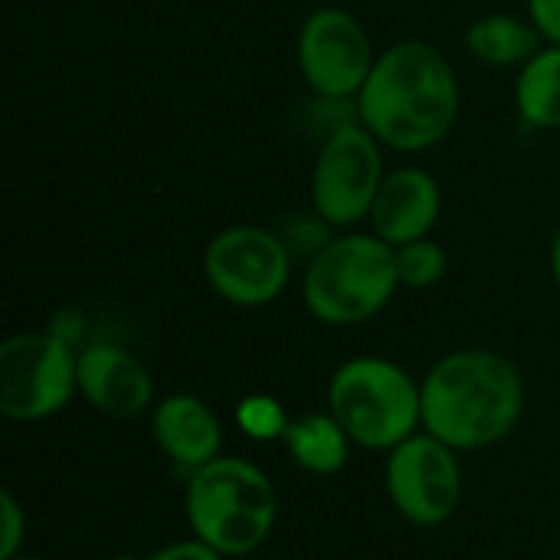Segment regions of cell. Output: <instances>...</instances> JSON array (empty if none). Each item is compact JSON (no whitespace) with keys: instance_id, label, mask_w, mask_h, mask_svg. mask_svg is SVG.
I'll return each mask as SVG.
<instances>
[{"instance_id":"6da1fadb","label":"cell","mask_w":560,"mask_h":560,"mask_svg":"<svg viewBox=\"0 0 560 560\" xmlns=\"http://www.w3.org/2000/svg\"><path fill=\"white\" fill-rule=\"evenodd\" d=\"M358 121L394 151L440 144L459 118V82L450 59L423 39H404L377 52L358 92Z\"/></svg>"},{"instance_id":"7a4b0ae2","label":"cell","mask_w":560,"mask_h":560,"mask_svg":"<svg viewBox=\"0 0 560 560\" xmlns=\"http://www.w3.org/2000/svg\"><path fill=\"white\" fill-rule=\"evenodd\" d=\"M423 430L446 446L486 450L505 440L525 410L518 368L495 351H453L420 384Z\"/></svg>"},{"instance_id":"3957f363","label":"cell","mask_w":560,"mask_h":560,"mask_svg":"<svg viewBox=\"0 0 560 560\" xmlns=\"http://www.w3.org/2000/svg\"><path fill=\"white\" fill-rule=\"evenodd\" d=\"M184 509L194 538L223 558H246L272 535L279 499L262 469L220 456L187 476Z\"/></svg>"},{"instance_id":"277c9868","label":"cell","mask_w":560,"mask_h":560,"mask_svg":"<svg viewBox=\"0 0 560 560\" xmlns=\"http://www.w3.org/2000/svg\"><path fill=\"white\" fill-rule=\"evenodd\" d=\"M400 289L394 246L377 233L335 236L308 259L302 299L308 315L325 325L351 328L371 322Z\"/></svg>"},{"instance_id":"5b68a950","label":"cell","mask_w":560,"mask_h":560,"mask_svg":"<svg viewBox=\"0 0 560 560\" xmlns=\"http://www.w3.org/2000/svg\"><path fill=\"white\" fill-rule=\"evenodd\" d=\"M328 413L364 450H394L423 427L420 384L387 358L345 361L328 384Z\"/></svg>"},{"instance_id":"8992f818","label":"cell","mask_w":560,"mask_h":560,"mask_svg":"<svg viewBox=\"0 0 560 560\" xmlns=\"http://www.w3.org/2000/svg\"><path fill=\"white\" fill-rule=\"evenodd\" d=\"M79 390V351L52 331L13 335L0 345V413L36 423L59 413Z\"/></svg>"},{"instance_id":"52a82bcc","label":"cell","mask_w":560,"mask_h":560,"mask_svg":"<svg viewBox=\"0 0 560 560\" xmlns=\"http://www.w3.org/2000/svg\"><path fill=\"white\" fill-rule=\"evenodd\" d=\"M203 272L210 289L240 308H259L276 302L292 276V253L285 240L262 226H226L203 253Z\"/></svg>"},{"instance_id":"ba28073f","label":"cell","mask_w":560,"mask_h":560,"mask_svg":"<svg viewBox=\"0 0 560 560\" xmlns=\"http://www.w3.org/2000/svg\"><path fill=\"white\" fill-rule=\"evenodd\" d=\"M381 141L361 125L351 121L322 141L312 171V203L315 213L331 226H354L371 217L374 197L384 184Z\"/></svg>"},{"instance_id":"9c48e42d","label":"cell","mask_w":560,"mask_h":560,"mask_svg":"<svg viewBox=\"0 0 560 560\" xmlns=\"http://www.w3.org/2000/svg\"><path fill=\"white\" fill-rule=\"evenodd\" d=\"M387 495L410 525L436 528L450 522L463 499V469L456 450L427 430L413 433L390 450Z\"/></svg>"},{"instance_id":"30bf717a","label":"cell","mask_w":560,"mask_h":560,"mask_svg":"<svg viewBox=\"0 0 560 560\" xmlns=\"http://www.w3.org/2000/svg\"><path fill=\"white\" fill-rule=\"evenodd\" d=\"M377 52L358 16L338 7L315 10L299 33V66L322 98H358Z\"/></svg>"},{"instance_id":"8fae6325","label":"cell","mask_w":560,"mask_h":560,"mask_svg":"<svg viewBox=\"0 0 560 560\" xmlns=\"http://www.w3.org/2000/svg\"><path fill=\"white\" fill-rule=\"evenodd\" d=\"M79 394L105 417H138L151 407L154 381L121 345H89L79 351Z\"/></svg>"},{"instance_id":"7c38bea8","label":"cell","mask_w":560,"mask_h":560,"mask_svg":"<svg viewBox=\"0 0 560 560\" xmlns=\"http://www.w3.org/2000/svg\"><path fill=\"white\" fill-rule=\"evenodd\" d=\"M443 194L430 171L423 167H400L384 177L374 207H371V230L390 243L404 246L413 240L430 236L440 220Z\"/></svg>"},{"instance_id":"4fadbf2b","label":"cell","mask_w":560,"mask_h":560,"mask_svg":"<svg viewBox=\"0 0 560 560\" xmlns=\"http://www.w3.org/2000/svg\"><path fill=\"white\" fill-rule=\"evenodd\" d=\"M151 433L158 450L187 476L220 459L223 430L217 413L194 394H171L151 413Z\"/></svg>"},{"instance_id":"5bb4252c","label":"cell","mask_w":560,"mask_h":560,"mask_svg":"<svg viewBox=\"0 0 560 560\" xmlns=\"http://www.w3.org/2000/svg\"><path fill=\"white\" fill-rule=\"evenodd\" d=\"M545 36L532 20L512 13L479 16L466 30V49L489 66H525L535 52L545 49Z\"/></svg>"},{"instance_id":"9a60e30c","label":"cell","mask_w":560,"mask_h":560,"mask_svg":"<svg viewBox=\"0 0 560 560\" xmlns=\"http://www.w3.org/2000/svg\"><path fill=\"white\" fill-rule=\"evenodd\" d=\"M295 466L312 476H335L345 469L351 453V436L331 413H305L295 417L282 436Z\"/></svg>"},{"instance_id":"2e32d148","label":"cell","mask_w":560,"mask_h":560,"mask_svg":"<svg viewBox=\"0 0 560 560\" xmlns=\"http://www.w3.org/2000/svg\"><path fill=\"white\" fill-rule=\"evenodd\" d=\"M515 105L525 125L560 128V46L548 43L535 52L515 82Z\"/></svg>"},{"instance_id":"e0dca14e","label":"cell","mask_w":560,"mask_h":560,"mask_svg":"<svg viewBox=\"0 0 560 560\" xmlns=\"http://www.w3.org/2000/svg\"><path fill=\"white\" fill-rule=\"evenodd\" d=\"M394 256H397V279L404 289H433L450 269L446 249L430 236L394 246Z\"/></svg>"},{"instance_id":"ac0fdd59","label":"cell","mask_w":560,"mask_h":560,"mask_svg":"<svg viewBox=\"0 0 560 560\" xmlns=\"http://www.w3.org/2000/svg\"><path fill=\"white\" fill-rule=\"evenodd\" d=\"M236 423H240V430L249 440L269 443V440H282L292 420L285 417L282 404L276 397H269V394H249L236 407Z\"/></svg>"},{"instance_id":"d6986e66","label":"cell","mask_w":560,"mask_h":560,"mask_svg":"<svg viewBox=\"0 0 560 560\" xmlns=\"http://www.w3.org/2000/svg\"><path fill=\"white\" fill-rule=\"evenodd\" d=\"M0 509H3V538H0V560L20 558V545L26 538V515L16 505L13 492L0 495Z\"/></svg>"},{"instance_id":"ffe728a7","label":"cell","mask_w":560,"mask_h":560,"mask_svg":"<svg viewBox=\"0 0 560 560\" xmlns=\"http://www.w3.org/2000/svg\"><path fill=\"white\" fill-rule=\"evenodd\" d=\"M144 560H223V555L213 551L210 545H203L200 538H187V541L164 545L161 551H154L151 558Z\"/></svg>"},{"instance_id":"44dd1931","label":"cell","mask_w":560,"mask_h":560,"mask_svg":"<svg viewBox=\"0 0 560 560\" xmlns=\"http://www.w3.org/2000/svg\"><path fill=\"white\" fill-rule=\"evenodd\" d=\"M528 13L541 36L560 46V0H528Z\"/></svg>"},{"instance_id":"7402d4cb","label":"cell","mask_w":560,"mask_h":560,"mask_svg":"<svg viewBox=\"0 0 560 560\" xmlns=\"http://www.w3.org/2000/svg\"><path fill=\"white\" fill-rule=\"evenodd\" d=\"M551 272H555V279H558L560 285V230L558 236H555V243H551Z\"/></svg>"},{"instance_id":"603a6c76","label":"cell","mask_w":560,"mask_h":560,"mask_svg":"<svg viewBox=\"0 0 560 560\" xmlns=\"http://www.w3.org/2000/svg\"><path fill=\"white\" fill-rule=\"evenodd\" d=\"M13 560H43V558H26V555H20V558H13Z\"/></svg>"},{"instance_id":"cb8c5ba5","label":"cell","mask_w":560,"mask_h":560,"mask_svg":"<svg viewBox=\"0 0 560 560\" xmlns=\"http://www.w3.org/2000/svg\"><path fill=\"white\" fill-rule=\"evenodd\" d=\"M115 560H138V558H131V555H121V558H115Z\"/></svg>"}]
</instances>
